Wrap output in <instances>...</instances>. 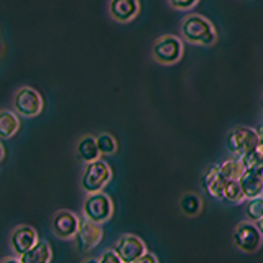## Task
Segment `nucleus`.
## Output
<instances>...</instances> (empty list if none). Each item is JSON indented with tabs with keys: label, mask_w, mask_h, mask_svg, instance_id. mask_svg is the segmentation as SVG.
<instances>
[{
	"label": "nucleus",
	"mask_w": 263,
	"mask_h": 263,
	"mask_svg": "<svg viewBox=\"0 0 263 263\" xmlns=\"http://www.w3.org/2000/svg\"><path fill=\"white\" fill-rule=\"evenodd\" d=\"M181 40L196 46H212L217 43V30L214 23L199 13H187L179 27Z\"/></svg>",
	"instance_id": "obj_1"
},
{
	"label": "nucleus",
	"mask_w": 263,
	"mask_h": 263,
	"mask_svg": "<svg viewBox=\"0 0 263 263\" xmlns=\"http://www.w3.org/2000/svg\"><path fill=\"white\" fill-rule=\"evenodd\" d=\"M184 53L183 40L176 35H161L153 41L152 58L163 66H173L181 61Z\"/></svg>",
	"instance_id": "obj_2"
},
{
	"label": "nucleus",
	"mask_w": 263,
	"mask_h": 263,
	"mask_svg": "<svg viewBox=\"0 0 263 263\" xmlns=\"http://www.w3.org/2000/svg\"><path fill=\"white\" fill-rule=\"evenodd\" d=\"M112 178V170L101 158L96 161L86 163L81 175V187L86 194L101 193Z\"/></svg>",
	"instance_id": "obj_3"
},
{
	"label": "nucleus",
	"mask_w": 263,
	"mask_h": 263,
	"mask_svg": "<svg viewBox=\"0 0 263 263\" xmlns=\"http://www.w3.org/2000/svg\"><path fill=\"white\" fill-rule=\"evenodd\" d=\"M114 214L112 199L105 193L86 194L84 204H82V216L84 219L94 222V224H104Z\"/></svg>",
	"instance_id": "obj_4"
},
{
	"label": "nucleus",
	"mask_w": 263,
	"mask_h": 263,
	"mask_svg": "<svg viewBox=\"0 0 263 263\" xmlns=\"http://www.w3.org/2000/svg\"><path fill=\"white\" fill-rule=\"evenodd\" d=\"M226 145L235 158H242L243 155L250 153L258 145V134L257 130L250 127H235L227 134Z\"/></svg>",
	"instance_id": "obj_5"
},
{
	"label": "nucleus",
	"mask_w": 263,
	"mask_h": 263,
	"mask_svg": "<svg viewBox=\"0 0 263 263\" xmlns=\"http://www.w3.org/2000/svg\"><path fill=\"white\" fill-rule=\"evenodd\" d=\"M13 110L22 117H36L43 110V97L33 87L23 86L13 96Z\"/></svg>",
	"instance_id": "obj_6"
},
{
	"label": "nucleus",
	"mask_w": 263,
	"mask_h": 263,
	"mask_svg": "<svg viewBox=\"0 0 263 263\" xmlns=\"http://www.w3.org/2000/svg\"><path fill=\"white\" fill-rule=\"evenodd\" d=\"M232 240L238 250L245 253H253L261 247L263 234L260 232V229L255 222H240L234 230Z\"/></svg>",
	"instance_id": "obj_7"
},
{
	"label": "nucleus",
	"mask_w": 263,
	"mask_h": 263,
	"mask_svg": "<svg viewBox=\"0 0 263 263\" xmlns=\"http://www.w3.org/2000/svg\"><path fill=\"white\" fill-rule=\"evenodd\" d=\"M81 219L71 211L60 209L53 214L51 219V229L53 234L61 238V240H71V238L76 237L78 230H79Z\"/></svg>",
	"instance_id": "obj_8"
},
{
	"label": "nucleus",
	"mask_w": 263,
	"mask_h": 263,
	"mask_svg": "<svg viewBox=\"0 0 263 263\" xmlns=\"http://www.w3.org/2000/svg\"><path fill=\"white\" fill-rule=\"evenodd\" d=\"M102 227L101 224H94L87 219H81L79 230L74 240H76V249L81 253H89L90 250H94L96 247L101 243L102 240Z\"/></svg>",
	"instance_id": "obj_9"
},
{
	"label": "nucleus",
	"mask_w": 263,
	"mask_h": 263,
	"mask_svg": "<svg viewBox=\"0 0 263 263\" xmlns=\"http://www.w3.org/2000/svg\"><path fill=\"white\" fill-rule=\"evenodd\" d=\"M112 250L119 255V258L123 263H132V261H135L137 258L142 257V255L146 252V245L140 237L132 235V234H125L114 243Z\"/></svg>",
	"instance_id": "obj_10"
},
{
	"label": "nucleus",
	"mask_w": 263,
	"mask_h": 263,
	"mask_svg": "<svg viewBox=\"0 0 263 263\" xmlns=\"http://www.w3.org/2000/svg\"><path fill=\"white\" fill-rule=\"evenodd\" d=\"M38 240L40 238H38L36 230L31 226L22 224V226H16L12 230L10 238H8V243H10L12 253L15 255V257H22L25 252H28L31 247H35L38 243Z\"/></svg>",
	"instance_id": "obj_11"
},
{
	"label": "nucleus",
	"mask_w": 263,
	"mask_h": 263,
	"mask_svg": "<svg viewBox=\"0 0 263 263\" xmlns=\"http://www.w3.org/2000/svg\"><path fill=\"white\" fill-rule=\"evenodd\" d=\"M109 15L117 23H128L140 13V0H109Z\"/></svg>",
	"instance_id": "obj_12"
},
{
	"label": "nucleus",
	"mask_w": 263,
	"mask_h": 263,
	"mask_svg": "<svg viewBox=\"0 0 263 263\" xmlns=\"http://www.w3.org/2000/svg\"><path fill=\"white\" fill-rule=\"evenodd\" d=\"M226 184L227 181L219 175V164H214V166L208 168L201 176V186L214 199H222L224 197Z\"/></svg>",
	"instance_id": "obj_13"
},
{
	"label": "nucleus",
	"mask_w": 263,
	"mask_h": 263,
	"mask_svg": "<svg viewBox=\"0 0 263 263\" xmlns=\"http://www.w3.org/2000/svg\"><path fill=\"white\" fill-rule=\"evenodd\" d=\"M238 184L242 187L243 197L247 201L263 196V183H261V171L245 170L242 176L238 178Z\"/></svg>",
	"instance_id": "obj_14"
},
{
	"label": "nucleus",
	"mask_w": 263,
	"mask_h": 263,
	"mask_svg": "<svg viewBox=\"0 0 263 263\" xmlns=\"http://www.w3.org/2000/svg\"><path fill=\"white\" fill-rule=\"evenodd\" d=\"M76 155L78 158L82 163H90V161H96L99 160V148H97V142H96V137L94 135H84L78 140L76 143Z\"/></svg>",
	"instance_id": "obj_15"
},
{
	"label": "nucleus",
	"mask_w": 263,
	"mask_h": 263,
	"mask_svg": "<svg viewBox=\"0 0 263 263\" xmlns=\"http://www.w3.org/2000/svg\"><path fill=\"white\" fill-rule=\"evenodd\" d=\"M53 257L51 247L45 240H38L35 247H31L28 252H25L20 258L22 263H49Z\"/></svg>",
	"instance_id": "obj_16"
},
{
	"label": "nucleus",
	"mask_w": 263,
	"mask_h": 263,
	"mask_svg": "<svg viewBox=\"0 0 263 263\" xmlns=\"http://www.w3.org/2000/svg\"><path fill=\"white\" fill-rule=\"evenodd\" d=\"M20 130V120L15 112L0 110V140H8Z\"/></svg>",
	"instance_id": "obj_17"
},
{
	"label": "nucleus",
	"mask_w": 263,
	"mask_h": 263,
	"mask_svg": "<svg viewBox=\"0 0 263 263\" xmlns=\"http://www.w3.org/2000/svg\"><path fill=\"white\" fill-rule=\"evenodd\" d=\"M243 171H245V168H243L240 158H235V156L234 158L222 161L219 164V175L226 181H238V178L242 176Z\"/></svg>",
	"instance_id": "obj_18"
},
{
	"label": "nucleus",
	"mask_w": 263,
	"mask_h": 263,
	"mask_svg": "<svg viewBox=\"0 0 263 263\" xmlns=\"http://www.w3.org/2000/svg\"><path fill=\"white\" fill-rule=\"evenodd\" d=\"M245 170H255L263 171V143L258 142V145L253 148L250 153L243 155L240 158Z\"/></svg>",
	"instance_id": "obj_19"
},
{
	"label": "nucleus",
	"mask_w": 263,
	"mask_h": 263,
	"mask_svg": "<svg viewBox=\"0 0 263 263\" xmlns=\"http://www.w3.org/2000/svg\"><path fill=\"white\" fill-rule=\"evenodd\" d=\"M201 205H202V202L199 199V196H196L193 193H186L179 199V208L186 216H197L201 211Z\"/></svg>",
	"instance_id": "obj_20"
},
{
	"label": "nucleus",
	"mask_w": 263,
	"mask_h": 263,
	"mask_svg": "<svg viewBox=\"0 0 263 263\" xmlns=\"http://www.w3.org/2000/svg\"><path fill=\"white\" fill-rule=\"evenodd\" d=\"M245 216H247V219H249L250 222H255V224L263 219V196L247 201Z\"/></svg>",
	"instance_id": "obj_21"
},
{
	"label": "nucleus",
	"mask_w": 263,
	"mask_h": 263,
	"mask_svg": "<svg viewBox=\"0 0 263 263\" xmlns=\"http://www.w3.org/2000/svg\"><path fill=\"white\" fill-rule=\"evenodd\" d=\"M96 142L101 155H114L117 152V142L110 134H99L96 137Z\"/></svg>",
	"instance_id": "obj_22"
},
{
	"label": "nucleus",
	"mask_w": 263,
	"mask_h": 263,
	"mask_svg": "<svg viewBox=\"0 0 263 263\" xmlns=\"http://www.w3.org/2000/svg\"><path fill=\"white\" fill-rule=\"evenodd\" d=\"M222 199H226L227 202H242L245 199L238 181H227L226 189H224V197H222Z\"/></svg>",
	"instance_id": "obj_23"
},
{
	"label": "nucleus",
	"mask_w": 263,
	"mask_h": 263,
	"mask_svg": "<svg viewBox=\"0 0 263 263\" xmlns=\"http://www.w3.org/2000/svg\"><path fill=\"white\" fill-rule=\"evenodd\" d=\"M166 2L171 8H175V10L187 12V10H193L194 7H197V4H199L201 0H166Z\"/></svg>",
	"instance_id": "obj_24"
},
{
	"label": "nucleus",
	"mask_w": 263,
	"mask_h": 263,
	"mask_svg": "<svg viewBox=\"0 0 263 263\" xmlns=\"http://www.w3.org/2000/svg\"><path fill=\"white\" fill-rule=\"evenodd\" d=\"M99 263H123V261L119 258V255L110 249V250H105L101 257H99Z\"/></svg>",
	"instance_id": "obj_25"
},
{
	"label": "nucleus",
	"mask_w": 263,
	"mask_h": 263,
	"mask_svg": "<svg viewBox=\"0 0 263 263\" xmlns=\"http://www.w3.org/2000/svg\"><path fill=\"white\" fill-rule=\"evenodd\" d=\"M132 263H158V258H156L153 253L145 252V253L142 255V257L137 258L135 261H132Z\"/></svg>",
	"instance_id": "obj_26"
},
{
	"label": "nucleus",
	"mask_w": 263,
	"mask_h": 263,
	"mask_svg": "<svg viewBox=\"0 0 263 263\" xmlns=\"http://www.w3.org/2000/svg\"><path fill=\"white\" fill-rule=\"evenodd\" d=\"M0 263H22V261H20L18 257H15V255H13V257H5V258H2V260H0Z\"/></svg>",
	"instance_id": "obj_27"
},
{
	"label": "nucleus",
	"mask_w": 263,
	"mask_h": 263,
	"mask_svg": "<svg viewBox=\"0 0 263 263\" xmlns=\"http://www.w3.org/2000/svg\"><path fill=\"white\" fill-rule=\"evenodd\" d=\"M257 134H258V142L263 143V125L257 130Z\"/></svg>",
	"instance_id": "obj_28"
},
{
	"label": "nucleus",
	"mask_w": 263,
	"mask_h": 263,
	"mask_svg": "<svg viewBox=\"0 0 263 263\" xmlns=\"http://www.w3.org/2000/svg\"><path fill=\"white\" fill-rule=\"evenodd\" d=\"M4 156H5V148H4L2 142H0V161L4 160Z\"/></svg>",
	"instance_id": "obj_29"
},
{
	"label": "nucleus",
	"mask_w": 263,
	"mask_h": 263,
	"mask_svg": "<svg viewBox=\"0 0 263 263\" xmlns=\"http://www.w3.org/2000/svg\"><path fill=\"white\" fill-rule=\"evenodd\" d=\"M82 263H99V258H86Z\"/></svg>",
	"instance_id": "obj_30"
},
{
	"label": "nucleus",
	"mask_w": 263,
	"mask_h": 263,
	"mask_svg": "<svg viewBox=\"0 0 263 263\" xmlns=\"http://www.w3.org/2000/svg\"><path fill=\"white\" fill-rule=\"evenodd\" d=\"M257 226H258V229H260V232H261V234H263V219H261V220H258V222H257Z\"/></svg>",
	"instance_id": "obj_31"
},
{
	"label": "nucleus",
	"mask_w": 263,
	"mask_h": 263,
	"mask_svg": "<svg viewBox=\"0 0 263 263\" xmlns=\"http://www.w3.org/2000/svg\"><path fill=\"white\" fill-rule=\"evenodd\" d=\"M261 183H263V171H261Z\"/></svg>",
	"instance_id": "obj_32"
},
{
	"label": "nucleus",
	"mask_w": 263,
	"mask_h": 263,
	"mask_svg": "<svg viewBox=\"0 0 263 263\" xmlns=\"http://www.w3.org/2000/svg\"><path fill=\"white\" fill-rule=\"evenodd\" d=\"M261 105H263V96H261Z\"/></svg>",
	"instance_id": "obj_33"
}]
</instances>
